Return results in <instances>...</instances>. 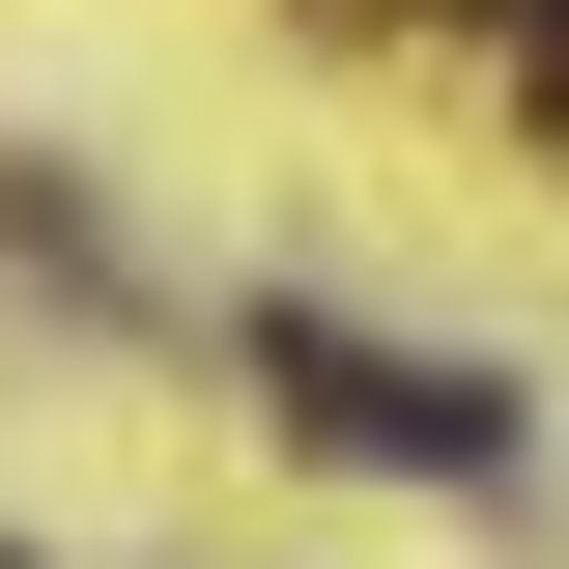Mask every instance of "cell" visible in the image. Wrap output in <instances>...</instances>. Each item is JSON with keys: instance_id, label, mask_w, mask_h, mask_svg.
<instances>
[{"instance_id": "3", "label": "cell", "mask_w": 569, "mask_h": 569, "mask_svg": "<svg viewBox=\"0 0 569 569\" xmlns=\"http://www.w3.org/2000/svg\"><path fill=\"white\" fill-rule=\"evenodd\" d=\"M541 114H569V29H541Z\"/></svg>"}, {"instance_id": "1", "label": "cell", "mask_w": 569, "mask_h": 569, "mask_svg": "<svg viewBox=\"0 0 569 569\" xmlns=\"http://www.w3.org/2000/svg\"><path fill=\"white\" fill-rule=\"evenodd\" d=\"M257 399L313 427V456H399V485H512L541 427H512V370H427V342H342V313H257Z\"/></svg>"}, {"instance_id": "4", "label": "cell", "mask_w": 569, "mask_h": 569, "mask_svg": "<svg viewBox=\"0 0 569 569\" xmlns=\"http://www.w3.org/2000/svg\"><path fill=\"white\" fill-rule=\"evenodd\" d=\"M0 569H29V541H0Z\"/></svg>"}, {"instance_id": "2", "label": "cell", "mask_w": 569, "mask_h": 569, "mask_svg": "<svg viewBox=\"0 0 569 569\" xmlns=\"http://www.w3.org/2000/svg\"><path fill=\"white\" fill-rule=\"evenodd\" d=\"M485 29H569V0H485Z\"/></svg>"}]
</instances>
